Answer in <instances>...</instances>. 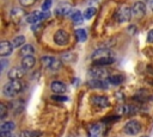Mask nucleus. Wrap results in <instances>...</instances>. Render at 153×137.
<instances>
[{"label": "nucleus", "mask_w": 153, "mask_h": 137, "mask_svg": "<svg viewBox=\"0 0 153 137\" xmlns=\"http://www.w3.org/2000/svg\"><path fill=\"white\" fill-rule=\"evenodd\" d=\"M91 60L93 61V63L96 66L104 67V66L111 64L115 58H114L112 52L109 49L100 48V49H97L96 51H93V54L91 55Z\"/></svg>", "instance_id": "1"}, {"label": "nucleus", "mask_w": 153, "mask_h": 137, "mask_svg": "<svg viewBox=\"0 0 153 137\" xmlns=\"http://www.w3.org/2000/svg\"><path fill=\"white\" fill-rule=\"evenodd\" d=\"M23 89V82L20 80H11L2 88V94L5 98H14Z\"/></svg>", "instance_id": "2"}, {"label": "nucleus", "mask_w": 153, "mask_h": 137, "mask_svg": "<svg viewBox=\"0 0 153 137\" xmlns=\"http://www.w3.org/2000/svg\"><path fill=\"white\" fill-rule=\"evenodd\" d=\"M133 17V12H131V8L128 7V6H121L116 14H115V18L118 23H128Z\"/></svg>", "instance_id": "3"}, {"label": "nucleus", "mask_w": 153, "mask_h": 137, "mask_svg": "<svg viewBox=\"0 0 153 137\" xmlns=\"http://www.w3.org/2000/svg\"><path fill=\"white\" fill-rule=\"evenodd\" d=\"M142 126L140 124V122L133 119V120H129L126 123V125L123 126V131L126 135H129V136H135L137 135L140 131H141Z\"/></svg>", "instance_id": "4"}, {"label": "nucleus", "mask_w": 153, "mask_h": 137, "mask_svg": "<svg viewBox=\"0 0 153 137\" xmlns=\"http://www.w3.org/2000/svg\"><path fill=\"white\" fill-rule=\"evenodd\" d=\"M49 17V12H41V11H33L31 13L27 14L26 17V21L30 24H37L39 21H42L43 19Z\"/></svg>", "instance_id": "5"}, {"label": "nucleus", "mask_w": 153, "mask_h": 137, "mask_svg": "<svg viewBox=\"0 0 153 137\" xmlns=\"http://www.w3.org/2000/svg\"><path fill=\"white\" fill-rule=\"evenodd\" d=\"M91 102L96 108H106L110 106V101L104 95H93L91 98Z\"/></svg>", "instance_id": "6"}, {"label": "nucleus", "mask_w": 153, "mask_h": 137, "mask_svg": "<svg viewBox=\"0 0 153 137\" xmlns=\"http://www.w3.org/2000/svg\"><path fill=\"white\" fill-rule=\"evenodd\" d=\"M69 41V36H68V32L65 31V30H57L55 33H54V42L57 44V45H66Z\"/></svg>", "instance_id": "7"}, {"label": "nucleus", "mask_w": 153, "mask_h": 137, "mask_svg": "<svg viewBox=\"0 0 153 137\" xmlns=\"http://www.w3.org/2000/svg\"><path fill=\"white\" fill-rule=\"evenodd\" d=\"M42 63H43L44 67H47L49 69H53V70L59 69L60 66H61L60 61L54 58V57H51V56H43L42 57Z\"/></svg>", "instance_id": "8"}, {"label": "nucleus", "mask_w": 153, "mask_h": 137, "mask_svg": "<svg viewBox=\"0 0 153 137\" xmlns=\"http://www.w3.org/2000/svg\"><path fill=\"white\" fill-rule=\"evenodd\" d=\"M24 75H25V69L22 66L20 67H13L7 73V76L10 80H20Z\"/></svg>", "instance_id": "9"}, {"label": "nucleus", "mask_w": 153, "mask_h": 137, "mask_svg": "<svg viewBox=\"0 0 153 137\" xmlns=\"http://www.w3.org/2000/svg\"><path fill=\"white\" fill-rule=\"evenodd\" d=\"M91 75L93 76V79H97V80H103V79H106L108 80V71L103 68V67H99V66H96L94 68H92L90 70Z\"/></svg>", "instance_id": "10"}, {"label": "nucleus", "mask_w": 153, "mask_h": 137, "mask_svg": "<svg viewBox=\"0 0 153 137\" xmlns=\"http://www.w3.org/2000/svg\"><path fill=\"white\" fill-rule=\"evenodd\" d=\"M131 12H133V15L136 17V18H142L146 13V5L141 1H137L134 4V6L131 7Z\"/></svg>", "instance_id": "11"}, {"label": "nucleus", "mask_w": 153, "mask_h": 137, "mask_svg": "<svg viewBox=\"0 0 153 137\" xmlns=\"http://www.w3.org/2000/svg\"><path fill=\"white\" fill-rule=\"evenodd\" d=\"M13 44L10 42V41H2L0 43V56L4 58L6 56H10L12 54V50H13Z\"/></svg>", "instance_id": "12"}, {"label": "nucleus", "mask_w": 153, "mask_h": 137, "mask_svg": "<svg viewBox=\"0 0 153 137\" xmlns=\"http://www.w3.org/2000/svg\"><path fill=\"white\" fill-rule=\"evenodd\" d=\"M50 89L55 94H63L66 92V85L61 81H53L50 83Z\"/></svg>", "instance_id": "13"}, {"label": "nucleus", "mask_w": 153, "mask_h": 137, "mask_svg": "<svg viewBox=\"0 0 153 137\" xmlns=\"http://www.w3.org/2000/svg\"><path fill=\"white\" fill-rule=\"evenodd\" d=\"M55 13L57 15H67L72 13V7L69 4H60L56 8H55Z\"/></svg>", "instance_id": "14"}, {"label": "nucleus", "mask_w": 153, "mask_h": 137, "mask_svg": "<svg viewBox=\"0 0 153 137\" xmlns=\"http://www.w3.org/2000/svg\"><path fill=\"white\" fill-rule=\"evenodd\" d=\"M36 64V60L33 56H26V57H23L22 58V67L25 69V70H30L35 67Z\"/></svg>", "instance_id": "15"}, {"label": "nucleus", "mask_w": 153, "mask_h": 137, "mask_svg": "<svg viewBox=\"0 0 153 137\" xmlns=\"http://www.w3.org/2000/svg\"><path fill=\"white\" fill-rule=\"evenodd\" d=\"M16 127V124L11 120H7V122H4L0 126V133L1 135H6V133H11Z\"/></svg>", "instance_id": "16"}, {"label": "nucleus", "mask_w": 153, "mask_h": 137, "mask_svg": "<svg viewBox=\"0 0 153 137\" xmlns=\"http://www.w3.org/2000/svg\"><path fill=\"white\" fill-rule=\"evenodd\" d=\"M102 135V125L99 123L92 124L88 127V137H100Z\"/></svg>", "instance_id": "17"}, {"label": "nucleus", "mask_w": 153, "mask_h": 137, "mask_svg": "<svg viewBox=\"0 0 153 137\" xmlns=\"http://www.w3.org/2000/svg\"><path fill=\"white\" fill-rule=\"evenodd\" d=\"M25 15V12H24V10L23 8H20V7H13L12 8V11H11V17H12V19L14 20V21H20V19L23 18Z\"/></svg>", "instance_id": "18"}, {"label": "nucleus", "mask_w": 153, "mask_h": 137, "mask_svg": "<svg viewBox=\"0 0 153 137\" xmlns=\"http://www.w3.org/2000/svg\"><path fill=\"white\" fill-rule=\"evenodd\" d=\"M71 19L75 25H80L84 21V15L79 10H75V11H73L71 13Z\"/></svg>", "instance_id": "19"}, {"label": "nucleus", "mask_w": 153, "mask_h": 137, "mask_svg": "<svg viewBox=\"0 0 153 137\" xmlns=\"http://www.w3.org/2000/svg\"><path fill=\"white\" fill-rule=\"evenodd\" d=\"M35 52V49L31 44H25L24 46L20 48V51H19V55L22 57H26V56H32V54Z\"/></svg>", "instance_id": "20"}, {"label": "nucleus", "mask_w": 153, "mask_h": 137, "mask_svg": "<svg viewBox=\"0 0 153 137\" xmlns=\"http://www.w3.org/2000/svg\"><path fill=\"white\" fill-rule=\"evenodd\" d=\"M123 81H124V77H123V75H120V74L109 75V77H108V82H109L110 85H115V86L121 85Z\"/></svg>", "instance_id": "21"}, {"label": "nucleus", "mask_w": 153, "mask_h": 137, "mask_svg": "<svg viewBox=\"0 0 153 137\" xmlns=\"http://www.w3.org/2000/svg\"><path fill=\"white\" fill-rule=\"evenodd\" d=\"M19 136L20 137H39L42 136V132L37 130H24L20 132Z\"/></svg>", "instance_id": "22"}, {"label": "nucleus", "mask_w": 153, "mask_h": 137, "mask_svg": "<svg viewBox=\"0 0 153 137\" xmlns=\"http://www.w3.org/2000/svg\"><path fill=\"white\" fill-rule=\"evenodd\" d=\"M75 37L79 42H85L87 38V33L84 29H76L75 30Z\"/></svg>", "instance_id": "23"}, {"label": "nucleus", "mask_w": 153, "mask_h": 137, "mask_svg": "<svg viewBox=\"0 0 153 137\" xmlns=\"http://www.w3.org/2000/svg\"><path fill=\"white\" fill-rule=\"evenodd\" d=\"M12 44H13V46H14V48L24 46V45H25V37H24V36H22V35H19V36L14 37V39H13Z\"/></svg>", "instance_id": "24"}, {"label": "nucleus", "mask_w": 153, "mask_h": 137, "mask_svg": "<svg viewBox=\"0 0 153 137\" xmlns=\"http://www.w3.org/2000/svg\"><path fill=\"white\" fill-rule=\"evenodd\" d=\"M88 85L91 87H96V88H104V87H106V83H105L104 80H97V79H93L92 81H90Z\"/></svg>", "instance_id": "25"}, {"label": "nucleus", "mask_w": 153, "mask_h": 137, "mask_svg": "<svg viewBox=\"0 0 153 137\" xmlns=\"http://www.w3.org/2000/svg\"><path fill=\"white\" fill-rule=\"evenodd\" d=\"M96 12H97V10L94 8V7H88V8H86L85 11H84V13H82V15H84V19H91L94 14H96Z\"/></svg>", "instance_id": "26"}, {"label": "nucleus", "mask_w": 153, "mask_h": 137, "mask_svg": "<svg viewBox=\"0 0 153 137\" xmlns=\"http://www.w3.org/2000/svg\"><path fill=\"white\" fill-rule=\"evenodd\" d=\"M6 114H7V106L4 102H1L0 104V119L2 120L6 117Z\"/></svg>", "instance_id": "27"}, {"label": "nucleus", "mask_w": 153, "mask_h": 137, "mask_svg": "<svg viewBox=\"0 0 153 137\" xmlns=\"http://www.w3.org/2000/svg\"><path fill=\"white\" fill-rule=\"evenodd\" d=\"M62 58H63L65 61H67V62H72V61L75 58V56H74L72 52H65V54L62 55Z\"/></svg>", "instance_id": "28"}, {"label": "nucleus", "mask_w": 153, "mask_h": 137, "mask_svg": "<svg viewBox=\"0 0 153 137\" xmlns=\"http://www.w3.org/2000/svg\"><path fill=\"white\" fill-rule=\"evenodd\" d=\"M51 2H53V0H44V1H43V4H42V10H43V12H47V11L51 7Z\"/></svg>", "instance_id": "29"}, {"label": "nucleus", "mask_w": 153, "mask_h": 137, "mask_svg": "<svg viewBox=\"0 0 153 137\" xmlns=\"http://www.w3.org/2000/svg\"><path fill=\"white\" fill-rule=\"evenodd\" d=\"M51 99H53V100H57V101H62V102L68 100V98H67V96H65V95L62 96L61 94H56V95H53V96H51Z\"/></svg>", "instance_id": "30"}, {"label": "nucleus", "mask_w": 153, "mask_h": 137, "mask_svg": "<svg viewBox=\"0 0 153 137\" xmlns=\"http://www.w3.org/2000/svg\"><path fill=\"white\" fill-rule=\"evenodd\" d=\"M36 0H19L22 6H31Z\"/></svg>", "instance_id": "31"}, {"label": "nucleus", "mask_w": 153, "mask_h": 137, "mask_svg": "<svg viewBox=\"0 0 153 137\" xmlns=\"http://www.w3.org/2000/svg\"><path fill=\"white\" fill-rule=\"evenodd\" d=\"M147 41L149 43H153V29L148 31V35H147Z\"/></svg>", "instance_id": "32"}, {"label": "nucleus", "mask_w": 153, "mask_h": 137, "mask_svg": "<svg viewBox=\"0 0 153 137\" xmlns=\"http://www.w3.org/2000/svg\"><path fill=\"white\" fill-rule=\"evenodd\" d=\"M6 64H7V61L5 60V58H2L1 60V71L5 69V67H6Z\"/></svg>", "instance_id": "33"}, {"label": "nucleus", "mask_w": 153, "mask_h": 137, "mask_svg": "<svg viewBox=\"0 0 153 137\" xmlns=\"http://www.w3.org/2000/svg\"><path fill=\"white\" fill-rule=\"evenodd\" d=\"M151 4H153V0H151Z\"/></svg>", "instance_id": "34"}, {"label": "nucleus", "mask_w": 153, "mask_h": 137, "mask_svg": "<svg viewBox=\"0 0 153 137\" xmlns=\"http://www.w3.org/2000/svg\"><path fill=\"white\" fill-rule=\"evenodd\" d=\"M142 137H148V136H142Z\"/></svg>", "instance_id": "35"}]
</instances>
